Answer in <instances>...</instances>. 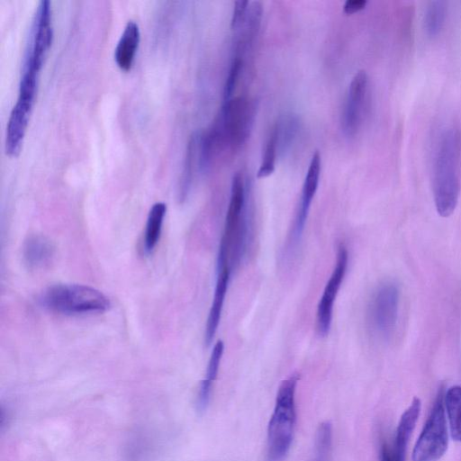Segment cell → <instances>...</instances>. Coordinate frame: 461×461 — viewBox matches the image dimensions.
I'll return each mask as SVG.
<instances>
[{
  "label": "cell",
  "instance_id": "6da1fadb",
  "mask_svg": "<svg viewBox=\"0 0 461 461\" xmlns=\"http://www.w3.org/2000/svg\"><path fill=\"white\" fill-rule=\"evenodd\" d=\"M252 221L247 203L246 185L241 173L231 181L229 206L217 256V271L232 272L241 263L250 242Z\"/></svg>",
  "mask_w": 461,
  "mask_h": 461
},
{
  "label": "cell",
  "instance_id": "7a4b0ae2",
  "mask_svg": "<svg viewBox=\"0 0 461 461\" xmlns=\"http://www.w3.org/2000/svg\"><path fill=\"white\" fill-rule=\"evenodd\" d=\"M460 149L459 131L455 128L448 129L439 141L433 169L434 203L441 217L450 216L458 203Z\"/></svg>",
  "mask_w": 461,
  "mask_h": 461
},
{
  "label": "cell",
  "instance_id": "3957f363",
  "mask_svg": "<svg viewBox=\"0 0 461 461\" xmlns=\"http://www.w3.org/2000/svg\"><path fill=\"white\" fill-rule=\"evenodd\" d=\"M299 376L293 374L278 387L267 428L266 461H285L289 453L296 422L295 390Z\"/></svg>",
  "mask_w": 461,
  "mask_h": 461
},
{
  "label": "cell",
  "instance_id": "277c9868",
  "mask_svg": "<svg viewBox=\"0 0 461 461\" xmlns=\"http://www.w3.org/2000/svg\"><path fill=\"white\" fill-rule=\"evenodd\" d=\"M41 304L48 310L64 315L103 313L109 310L111 302L101 291L84 285H57L45 290Z\"/></svg>",
  "mask_w": 461,
  "mask_h": 461
},
{
  "label": "cell",
  "instance_id": "5b68a950",
  "mask_svg": "<svg viewBox=\"0 0 461 461\" xmlns=\"http://www.w3.org/2000/svg\"><path fill=\"white\" fill-rule=\"evenodd\" d=\"M253 118L254 105L249 98L237 96L224 102L211 127L220 150L239 149L249 135Z\"/></svg>",
  "mask_w": 461,
  "mask_h": 461
},
{
  "label": "cell",
  "instance_id": "8992f818",
  "mask_svg": "<svg viewBox=\"0 0 461 461\" xmlns=\"http://www.w3.org/2000/svg\"><path fill=\"white\" fill-rule=\"evenodd\" d=\"M448 432L440 391L412 450V461H438L447 449Z\"/></svg>",
  "mask_w": 461,
  "mask_h": 461
},
{
  "label": "cell",
  "instance_id": "52a82bcc",
  "mask_svg": "<svg viewBox=\"0 0 461 461\" xmlns=\"http://www.w3.org/2000/svg\"><path fill=\"white\" fill-rule=\"evenodd\" d=\"M400 289L393 282L382 284L374 293L367 309V322L371 331L386 338L393 330L399 309Z\"/></svg>",
  "mask_w": 461,
  "mask_h": 461
},
{
  "label": "cell",
  "instance_id": "ba28073f",
  "mask_svg": "<svg viewBox=\"0 0 461 461\" xmlns=\"http://www.w3.org/2000/svg\"><path fill=\"white\" fill-rule=\"evenodd\" d=\"M348 261V249L343 243H340L338 247L335 267L317 307L316 327L318 334L321 337L327 336L330 332L334 301L346 275Z\"/></svg>",
  "mask_w": 461,
  "mask_h": 461
},
{
  "label": "cell",
  "instance_id": "9c48e42d",
  "mask_svg": "<svg viewBox=\"0 0 461 461\" xmlns=\"http://www.w3.org/2000/svg\"><path fill=\"white\" fill-rule=\"evenodd\" d=\"M52 41L53 28L51 25L50 2L42 0L39 3L35 14L32 43L25 59L24 67L40 72L51 47Z\"/></svg>",
  "mask_w": 461,
  "mask_h": 461
},
{
  "label": "cell",
  "instance_id": "30bf717a",
  "mask_svg": "<svg viewBox=\"0 0 461 461\" xmlns=\"http://www.w3.org/2000/svg\"><path fill=\"white\" fill-rule=\"evenodd\" d=\"M321 168V155L315 151L312 157L302 189V194L288 241V250L293 251L300 242L312 199L318 189Z\"/></svg>",
  "mask_w": 461,
  "mask_h": 461
},
{
  "label": "cell",
  "instance_id": "8fae6325",
  "mask_svg": "<svg viewBox=\"0 0 461 461\" xmlns=\"http://www.w3.org/2000/svg\"><path fill=\"white\" fill-rule=\"evenodd\" d=\"M368 90V77L365 70L353 77L347 94L342 126L347 137L355 136L363 121Z\"/></svg>",
  "mask_w": 461,
  "mask_h": 461
},
{
  "label": "cell",
  "instance_id": "7c38bea8",
  "mask_svg": "<svg viewBox=\"0 0 461 461\" xmlns=\"http://www.w3.org/2000/svg\"><path fill=\"white\" fill-rule=\"evenodd\" d=\"M33 104L18 98L11 111L5 142V153L9 157H17L21 152Z\"/></svg>",
  "mask_w": 461,
  "mask_h": 461
},
{
  "label": "cell",
  "instance_id": "4fadbf2b",
  "mask_svg": "<svg viewBox=\"0 0 461 461\" xmlns=\"http://www.w3.org/2000/svg\"><path fill=\"white\" fill-rule=\"evenodd\" d=\"M230 274L231 271L228 267L217 271L214 294L205 325L204 341L206 345L211 344L217 331L223 308V303L229 286Z\"/></svg>",
  "mask_w": 461,
  "mask_h": 461
},
{
  "label": "cell",
  "instance_id": "5bb4252c",
  "mask_svg": "<svg viewBox=\"0 0 461 461\" xmlns=\"http://www.w3.org/2000/svg\"><path fill=\"white\" fill-rule=\"evenodd\" d=\"M420 409V400L415 397L400 418L394 437L393 447L392 448L398 461H404L405 459L407 446L419 419Z\"/></svg>",
  "mask_w": 461,
  "mask_h": 461
},
{
  "label": "cell",
  "instance_id": "9a60e30c",
  "mask_svg": "<svg viewBox=\"0 0 461 461\" xmlns=\"http://www.w3.org/2000/svg\"><path fill=\"white\" fill-rule=\"evenodd\" d=\"M55 247L45 236L32 235L24 242L23 249V259L32 269L47 267L53 259Z\"/></svg>",
  "mask_w": 461,
  "mask_h": 461
},
{
  "label": "cell",
  "instance_id": "2e32d148",
  "mask_svg": "<svg viewBox=\"0 0 461 461\" xmlns=\"http://www.w3.org/2000/svg\"><path fill=\"white\" fill-rule=\"evenodd\" d=\"M139 43V26L134 21H129L114 51L115 62L122 70L129 71L131 68Z\"/></svg>",
  "mask_w": 461,
  "mask_h": 461
},
{
  "label": "cell",
  "instance_id": "e0dca14e",
  "mask_svg": "<svg viewBox=\"0 0 461 461\" xmlns=\"http://www.w3.org/2000/svg\"><path fill=\"white\" fill-rule=\"evenodd\" d=\"M224 344L222 340H218L213 346L206 373L201 383L197 395V408L203 411L209 402L213 383L217 377L221 360L223 355Z\"/></svg>",
  "mask_w": 461,
  "mask_h": 461
},
{
  "label": "cell",
  "instance_id": "ac0fdd59",
  "mask_svg": "<svg viewBox=\"0 0 461 461\" xmlns=\"http://www.w3.org/2000/svg\"><path fill=\"white\" fill-rule=\"evenodd\" d=\"M200 134L194 133L188 141L184 168L179 183V200L184 201L191 189L196 163L199 165Z\"/></svg>",
  "mask_w": 461,
  "mask_h": 461
},
{
  "label": "cell",
  "instance_id": "d6986e66",
  "mask_svg": "<svg viewBox=\"0 0 461 461\" xmlns=\"http://www.w3.org/2000/svg\"><path fill=\"white\" fill-rule=\"evenodd\" d=\"M166 212L167 205L161 202L154 203L149 210L143 237L146 253L152 252L159 240Z\"/></svg>",
  "mask_w": 461,
  "mask_h": 461
},
{
  "label": "cell",
  "instance_id": "ffe728a7",
  "mask_svg": "<svg viewBox=\"0 0 461 461\" xmlns=\"http://www.w3.org/2000/svg\"><path fill=\"white\" fill-rule=\"evenodd\" d=\"M444 406L451 437L461 442V386L454 385L444 394Z\"/></svg>",
  "mask_w": 461,
  "mask_h": 461
},
{
  "label": "cell",
  "instance_id": "44dd1931",
  "mask_svg": "<svg viewBox=\"0 0 461 461\" xmlns=\"http://www.w3.org/2000/svg\"><path fill=\"white\" fill-rule=\"evenodd\" d=\"M299 127V119L294 113H285L277 120L272 128L276 133L278 153H284L290 148Z\"/></svg>",
  "mask_w": 461,
  "mask_h": 461
},
{
  "label": "cell",
  "instance_id": "7402d4cb",
  "mask_svg": "<svg viewBox=\"0 0 461 461\" xmlns=\"http://www.w3.org/2000/svg\"><path fill=\"white\" fill-rule=\"evenodd\" d=\"M332 450V427L328 421L320 424L310 461H330Z\"/></svg>",
  "mask_w": 461,
  "mask_h": 461
},
{
  "label": "cell",
  "instance_id": "603a6c76",
  "mask_svg": "<svg viewBox=\"0 0 461 461\" xmlns=\"http://www.w3.org/2000/svg\"><path fill=\"white\" fill-rule=\"evenodd\" d=\"M447 9L446 1L438 0L429 3L424 15V26L429 36H436L440 32L445 23Z\"/></svg>",
  "mask_w": 461,
  "mask_h": 461
},
{
  "label": "cell",
  "instance_id": "cb8c5ba5",
  "mask_svg": "<svg viewBox=\"0 0 461 461\" xmlns=\"http://www.w3.org/2000/svg\"><path fill=\"white\" fill-rule=\"evenodd\" d=\"M277 155L278 150L276 138V133L272 128L267 140L262 161L258 170L257 176L258 178L267 177L275 171Z\"/></svg>",
  "mask_w": 461,
  "mask_h": 461
},
{
  "label": "cell",
  "instance_id": "d4e9b609",
  "mask_svg": "<svg viewBox=\"0 0 461 461\" xmlns=\"http://www.w3.org/2000/svg\"><path fill=\"white\" fill-rule=\"evenodd\" d=\"M243 68V56L240 54L234 53L230 67L229 69L228 76L226 77L224 89H223V100L227 102L232 98L233 91L239 81L240 73Z\"/></svg>",
  "mask_w": 461,
  "mask_h": 461
},
{
  "label": "cell",
  "instance_id": "484cf974",
  "mask_svg": "<svg viewBox=\"0 0 461 461\" xmlns=\"http://www.w3.org/2000/svg\"><path fill=\"white\" fill-rule=\"evenodd\" d=\"M249 6V1L240 0L235 2L230 23L233 30L240 29L243 26L247 18Z\"/></svg>",
  "mask_w": 461,
  "mask_h": 461
},
{
  "label": "cell",
  "instance_id": "4316f807",
  "mask_svg": "<svg viewBox=\"0 0 461 461\" xmlns=\"http://www.w3.org/2000/svg\"><path fill=\"white\" fill-rule=\"evenodd\" d=\"M366 4V0H347L343 5V11L346 14H353L363 10Z\"/></svg>",
  "mask_w": 461,
  "mask_h": 461
},
{
  "label": "cell",
  "instance_id": "83f0119b",
  "mask_svg": "<svg viewBox=\"0 0 461 461\" xmlns=\"http://www.w3.org/2000/svg\"><path fill=\"white\" fill-rule=\"evenodd\" d=\"M380 461H398L392 448L388 447L386 443H383L380 449Z\"/></svg>",
  "mask_w": 461,
  "mask_h": 461
}]
</instances>
